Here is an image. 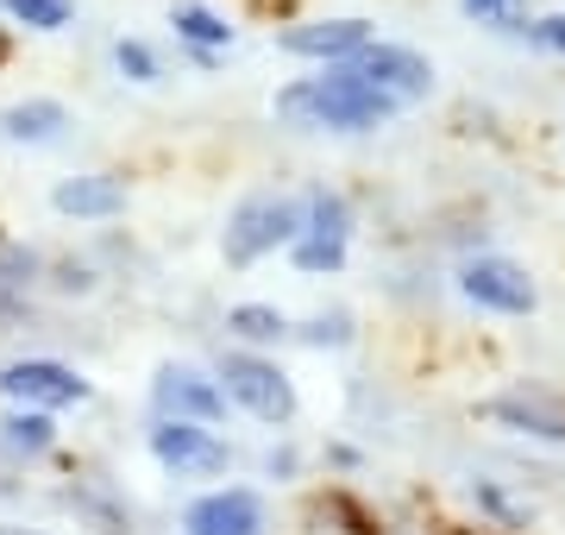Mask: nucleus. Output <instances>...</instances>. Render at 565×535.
<instances>
[{
	"instance_id": "f257e3e1",
	"label": "nucleus",
	"mask_w": 565,
	"mask_h": 535,
	"mask_svg": "<svg viewBox=\"0 0 565 535\" xmlns=\"http://www.w3.org/2000/svg\"><path fill=\"white\" fill-rule=\"evenodd\" d=\"M270 114H277L282 126H296V133H377V126H390L403 107L390 102V95H377L364 76H352L345 63H333L321 76L282 83Z\"/></svg>"
},
{
	"instance_id": "f03ea898",
	"label": "nucleus",
	"mask_w": 565,
	"mask_h": 535,
	"mask_svg": "<svg viewBox=\"0 0 565 535\" xmlns=\"http://www.w3.org/2000/svg\"><path fill=\"white\" fill-rule=\"evenodd\" d=\"M214 385H221L226 410H245L252 422L264 429H289L296 422V385H289V371L277 359H264V353H245V347H226L214 359Z\"/></svg>"
},
{
	"instance_id": "7ed1b4c3",
	"label": "nucleus",
	"mask_w": 565,
	"mask_h": 535,
	"mask_svg": "<svg viewBox=\"0 0 565 535\" xmlns=\"http://www.w3.org/2000/svg\"><path fill=\"white\" fill-rule=\"evenodd\" d=\"M296 233H302V196H245V202H233V214L221 227V259L233 271H245L270 252H289Z\"/></svg>"
},
{
	"instance_id": "20e7f679",
	"label": "nucleus",
	"mask_w": 565,
	"mask_h": 535,
	"mask_svg": "<svg viewBox=\"0 0 565 535\" xmlns=\"http://www.w3.org/2000/svg\"><path fill=\"white\" fill-rule=\"evenodd\" d=\"M0 397H7V410L57 416V410L88 403V397H95V385H88L76 366H63V359L25 353V359H7V366H0Z\"/></svg>"
},
{
	"instance_id": "39448f33",
	"label": "nucleus",
	"mask_w": 565,
	"mask_h": 535,
	"mask_svg": "<svg viewBox=\"0 0 565 535\" xmlns=\"http://www.w3.org/2000/svg\"><path fill=\"white\" fill-rule=\"evenodd\" d=\"M151 410L163 422H202V429H221L226 422V397L214 385V371L189 366V359H163L151 371Z\"/></svg>"
},
{
	"instance_id": "423d86ee",
	"label": "nucleus",
	"mask_w": 565,
	"mask_h": 535,
	"mask_svg": "<svg viewBox=\"0 0 565 535\" xmlns=\"http://www.w3.org/2000/svg\"><path fill=\"white\" fill-rule=\"evenodd\" d=\"M459 296L471 310H490V315H534L541 310V290L527 277L515 259L503 252H478V259H465L459 265Z\"/></svg>"
},
{
	"instance_id": "0eeeda50",
	"label": "nucleus",
	"mask_w": 565,
	"mask_h": 535,
	"mask_svg": "<svg viewBox=\"0 0 565 535\" xmlns=\"http://www.w3.org/2000/svg\"><path fill=\"white\" fill-rule=\"evenodd\" d=\"M145 448H151V460L170 479H221L233 466V448L214 429H202V422H163L158 416L151 434H145Z\"/></svg>"
},
{
	"instance_id": "6e6552de",
	"label": "nucleus",
	"mask_w": 565,
	"mask_h": 535,
	"mask_svg": "<svg viewBox=\"0 0 565 535\" xmlns=\"http://www.w3.org/2000/svg\"><path fill=\"white\" fill-rule=\"evenodd\" d=\"M345 70L364 76V83L377 88V95H390L396 107H415V102L434 95V63H427L422 51H408V44H364Z\"/></svg>"
},
{
	"instance_id": "1a4fd4ad",
	"label": "nucleus",
	"mask_w": 565,
	"mask_h": 535,
	"mask_svg": "<svg viewBox=\"0 0 565 535\" xmlns=\"http://www.w3.org/2000/svg\"><path fill=\"white\" fill-rule=\"evenodd\" d=\"M264 529H270V511H264V492H252V485H207L182 511V535H264Z\"/></svg>"
},
{
	"instance_id": "9d476101",
	"label": "nucleus",
	"mask_w": 565,
	"mask_h": 535,
	"mask_svg": "<svg viewBox=\"0 0 565 535\" xmlns=\"http://www.w3.org/2000/svg\"><path fill=\"white\" fill-rule=\"evenodd\" d=\"M371 44V25L364 20H302V25H289L282 32V51L289 57H315V63H352Z\"/></svg>"
},
{
	"instance_id": "9b49d317",
	"label": "nucleus",
	"mask_w": 565,
	"mask_h": 535,
	"mask_svg": "<svg viewBox=\"0 0 565 535\" xmlns=\"http://www.w3.org/2000/svg\"><path fill=\"white\" fill-rule=\"evenodd\" d=\"M51 208H57L63 221H114V214H126V177H114V170L63 177L51 189Z\"/></svg>"
},
{
	"instance_id": "f8f14e48",
	"label": "nucleus",
	"mask_w": 565,
	"mask_h": 535,
	"mask_svg": "<svg viewBox=\"0 0 565 535\" xmlns=\"http://www.w3.org/2000/svg\"><path fill=\"white\" fill-rule=\"evenodd\" d=\"M484 416H490V422H503V429H515V434L553 441V448L565 441V410L553 403V397H541V391H503V397H490Z\"/></svg>"
},
{
	"instance_id": "ddd939ff",
	"label": "nucleus",
	"mask_w": 565,
	"mask_h": 535,
	"mask_svg": "<svg viewBox=\"0 0 565 535\" xmlns=\"http://www.w3.org/2000/svg\"><path fill=\"white\" fill-rule=\"evenodd\" d=\"M63 126H70V107L57 95H25V102L0 107V139L13 145H51L63 139Z\"/></svg>"
},
{
	"instance_id": "4468645a",
	"label": "nucleus",
	"mask_w": 565,
	"mask_h": 535,
	"mask_svg": "<svg viewBox=\"0 0 565 535\" xmlns=\"http://www.w3.org/2000/svg\"><path fill=\"white\" fill-rule=\"evenodd\" d=\"M170 25H177V39L189 44V57L202 63V70H214V51L233 44V25H226L214 7H202V0H177V7H170Z\"/></svg>"
},
{
	"instance_id": "2eb2a0df",
	"label": "nucleus",
	"mask_w": 565,
	"mask_h": 535,
	"mask_svg": "<svg viewBox=\"0 0 565 535\" xmlns=\"http://www.w3.org/2000/svg\"><path fill=\"white\" fill-rule=\"evenodd\" d=\"M57 448V416H39V410H7L0 416V460H44Z\"/></svg>"
},
{
	"instance_id": "dca6fc26",
	"label": "nucleus",
	"mask_w": 565,
	"mask_h": 535,
	"mask_svg": "<svg viewBox=\"0 0 565 535\" xmlns=\"http://www.w3.org/2000/svg\"><path fill=\"white\" fill-rule=\"evenodd\" d=\"M289 315L277 310V303H233L226 310V334L239 340L245 353H264V347H277V340H289Z\"/></svg>"
},
{
	"instance_id": "f3484780",
	"label": "nucleus",
	"mask_w": 565,
	"mask_h": 535,
	"mask_svg": "<svg viewBox=\"0 0 565 535\" xmlns=\"http://www.w3.org/2000/svg\"><path fill=\"white\" fill-rule=\"evenodd\" d=\"M302 233L308 240L352 246V202H345L340 189H308L302 196Z\"/></svg>"
},
{
	"instance_id": "a211bd4d",
	"label": "nucleus",
	"mask_w": 565,
	"mask_h": 535,
	"mask_svg": "<svg viewBox=\"0 0 565 535\" xmlns=\"http://www.w3.org/2000/svg\"><path fill=\"white\" fill-rule=\"evenodd\" d=\"M70 504H76V511L88 516V523H95L102 535H126V529H132L126 504H114V497H107L102 485H76V492H70Z\"/></svg>"
},
{
	"instance_id": "6ab92c4d",
	"label": "nucleus",
	"mask_w": 565,
	"mask_h": 535,
	"mask_svg": "<svg viewBox=\"0 0 565 535\" xmlns=\"http://www.w3.org/2000/svg\"><path fill=\"white\" fill-rule=\"evenodd\" d=\"M471 504H478L484 516H497L503 529H527V523H534V511H527V504H515L497 479H471Z\"/></svg>"
},
{
	"instance_id": "aec40b11",
	"label": "nucleus",
	"mask_w": 565,
	"mask_h": 535,
	"mask_svg": "<svg viewBox=\"0 0 565 535\" xmlns=\"http://www.w3.org/2000/svg\"><path fill=\"white\" fill-rule=\"evenodd\" d=\"M289 265L302 271V277H333V271H345V246H333V240H308V233H296V246H289Z\"/></svg>"
},
{
	"instance_id": "412c9836",
	"label": "nucleus",
	"mask_w": 565,
	"mask_h": 535,
	"mask_svg": "<svg viewBox=\"0 0 565 535\" xmlns=\"http://www.w3.org/2000/svg\"><path fill=\"white\" fill-rule=\"evenodd\" d=\"M7 13L32 32H63V25L76 20V0H0Z\"/></svg>"
},
{
	"instance_id": "4be33fe9",
	"label": "nucleus",
	"mask_w": 565,
	"mask_h": 535,
	"mask_svg": "<svg viewBox=\"0 0 565 535\" xmlns=\"http://www.w3.org/2000/svg\"><path fill=\"white\" fill-rule=\"evenodd\" d=\"M114 70H120L126 83H139V88L163 83V63H158V51H151L145 39H120V44H114Z\"/></svg>"
},
{
	"instance_id": "5701e85b",
	"label": "nucleus",
	"mask_w": 565,
	"mask_h": 535,
	"mask_svg": "<svg viewBox=\"0 0 565 535\" xmlns=\"http://www.w3.org/2000/svg\"><path fill=\"white\" fill-rule=\"evenodd\" d=\"M39 271H44V259L25 240H7L0 233V290H25V284H39Z\"/></svg>"
},
{
	"instance_id": "b1692460",
	"label": "nucleus",
	"mask_w": 565,
	"mask_h": 535,
	"mask_svg": "<svg viewBox=\"0 0 565 535\" xmlns=\"http://www.w3.org/2000/svg\"><path fill=\"white\" fill-rule=\"evenodd\" d=\"M459 7L490 32H522L527 25V0H459Z\"/></svg>"
},
{
	"instance_id": "393cba45",
	"label": "nucleus",
	"mask_w": 565,
	"mask_h": 535,
	"mask_svg": "<svg viewBox=\"0 0 565 535\" xmlns=\"http://www.w3.org/2000/svg\"><path fill=\"white\" fill-rule=\"evenodd\" d=\"M289 334H302L308 347H345V340H352V315H308L302 328H289Z\"/></svg>"
},
{
	"instance_id": "a878e982",
	"label": "nucleus",
	"mask_w": 565,
	"mask_h": 535,
	"mask_svg": "<svg viewBox=\"0 0 565 535\" xmlns=\"http://www.w3.org/2000/svg\"><path fill=\"white\" fill-rule=\"evenodd\" d=\"M522 39L534 44V51H553V57H565V13H546V20H527Z\"/></svg>"
},
{
	"instance_id": "bb28decb",
	"label": "nucleus",
	"mask_w": 565,
	"mask_h": 535,
	"mask_svg": "<svg viewBox=\"0 0 565 535\" xmlns=\"http://www.w3.org/2000/svg\"><path fill=\"white\" fill-rule=\"evenodd\" d=\"M57 290H95V271L76 265V259H63V265H57Z\"/></svg>"
},
{
	"instance_id": "cd10ccee",
	"label": "nucleus",
	"mask_w": 565,
	"mask_h": 535,
	"mask_svg": "<svg viewBox=\"0 0 565 535\" xmlns=\"http://www.w3.org/2000/svg\"><path fill=\"white\" fill-rule=\"evenodd\" d=\"M264 473L270 479H296V448H270L264 453Z\"/></svg>"
},
{
	"instance_id": "c85d7f7f",
	"label": "nucleus",
	"mask_w": 565,
	"mask_h": 535,
	"mask_svg": "<svg viewBox=\"0 0 565 535\" xmlns=\"http://www.w3.org/2000/svg\"><path fill=\"white\" fill-rule=\"evenodd\" d=\"M0 535H51V529H25V523H0Z\"/></svg>"
}]
</instances>
